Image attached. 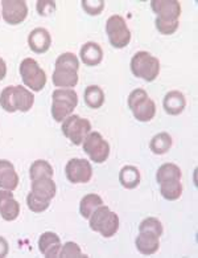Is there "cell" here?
I'll return each instance as SVG.
<instances>
[{
  "label": "cell",
  "mask_w": 198,
  "mask_h": 258,
  "mask_svg": "<svg viewBox=\"0 0 198 258\" xmlns=\"http://www.w3.org/2000/svg\"><path fill=\"white\" fill-rule=\"evenodd\" d=\"M33 103H35L33 93L22 85L7 86L0 93V106L7 113H15V111L27 113L32 109Z\"/></svg>",
  "instance_id": "6da1fadb"
},
{
  "label": "cell",
  "mask_w": 198,
  "mask_h": 258,
  "mask_svg": "<svg viewBox=\"0 0 198 258\" xmlns=\"http://www.w3.org/2000/svg\"><path fill=\"white\" fill-rule=\"evenodd\" d=\"M90 228L94 232L102 234L105 238H110L119 229V217L115 212L110 211L107 205H101L88 217Z\"/></svg>",
  "instance_id": "7a4b0ae2"
},
{
  "label": "cell",
  "mask_w": 198,
  "mask_h": 258,
  "mask_svg": "<svg viewBox=\"0 0 198 258\" xmlns=\"http://www.w3.org/2000/svg\"><path fill=\"white\" fill-rule=\"evenodd\" d=\"M131 72L135 77H139L147 82L155 81L160 73V61L145 50L135 53L131 58Z\"/></svg>",
  "instance_id": "3957f363"
},
{
  "label": "cell",
  "mask_w": 198,
  "mask_h": 258,
  "mask_svg": "<svg viewBox=\"0 0 198 258\" xmlns=\"http://www.w3.org/2000/svg\"><path fill=\"white\" fill-rule=\"evenodd\" d=\"M128 107L139 122H149L156 115V105L144 89H135L128 96Z\"/></svg>",
  "instance_id": "277c9868"
},
{
  "label": "cell",
  "mask_w": 198,
  "mask_h": 258,
  "mask_svg": "<svg viewBox=\"0 0 198 258\" xmlns=\"http://www.w3.org/2000/svg\"><path fill=\"white\" fill-rule=\"evenodd\" d=\"M106 33L110 44L117 49L127 46L131 41V31L121 15H113L107 19Z\"/></svg>",
  "instance_id": "5b68a950"
},
{
  "label": "cell",
  "mask_w": 198,
  "mask_h": 258,
  "mask_svg": "<svg viewBox=\"0 0 198 258\" xmlns=\"http://www.w3.org/2000/svg\"><path fill=\"white\" fill-rule=\"evenodd\" d=\"M20 76L24 85L32 92H41L46 85V75L33 58H24L20 64Z\"/></svg>",
  "instance_id": "8992f818"
},
{
  "label": "cell",
  "mask_w": 198,
  "mask_h": 258,
  "mask_svg": "<svg viewBox=\"0 0 198 258\" xmlns=\"http://www.w3.org/2000/svg\"><path fill=\"white\" fill-rule=\"evenodd\" d=\"M61 130L73 145L81 146L82 142L85 141V138L88 135V133L91 131V123L85 118L71 114L62 122Z\"/></svg>",
  "instance_id": "52a82bcc"
},
{
  "label": "cell",
  "mask_w": 198,
  "mask_h": 258,
  "mask_svg": "<svg viewBox=\"0 0 198 258\" xmlns=\"http://www.w3.org/2000/svg\"><path fill=\"white\" fill-rule=\"evenodd\" d=\"M82 147L91 162H95L98 164L106 162L110 156V145L109 142L103 139L98 131H90L85 141L82 142Z\"/></svg>",
  "instance_id": "ba28073f"
},
{
  "label": "cell",
  "mask_w": 198,
  "mask_h": 258,
  "mask_svg": "<svg viewBox=\"0 0 198 258\" xmlns=\"http://www.w3.org/2000/svg\"><path fill=\"white\" fill-rule=\"evenodd\" d=\"M65 175L73 184H86L91 180L92 168L90 162L81 158H74L66 163Z\"/></svg>",
  "instance_id": "9c48e42d"
},
{
  "label": "cell",
  "mask_w": 198,
  "mask_h": 258,
  "mask_svg": "<svg viewBox=\"0 0 198 258\" xmlns=\"http://www.w3.org/2000/svg\"><path fill=\"white\" fill-rule=\"evenodd\" d=\"M2 16L7 24L18 25L28 16V6L24 0H2Z\"/></svg>",
  "instance_id": "30bf717a"
},
{
  "label": "cell",
  "mask_w": 198,
  "mask_h": 258,
  "mask_svg": "<svg viewBox=\"0 0 198 258\" xmlns=\"http://www.w3.org/2000/svg\"><path fill=\"white\" fill-rule=\"evenodd\" d=\"M151 8L157 18L166 22H178L181 4L178 0H151Z\"/></svg>",
  "instance_id": "8fae6325"
},
{
  "label": "cell",
  "mask_w": 198,
  "mask_h": 258,
  "mask_svg": "<svg viewBox=\"0 0 198 258\" xmlns=\"http://www.w3.org/2000/svg\"><path fill=\"white\" fill-rule=\"evenodd\" d=\"M20 215V204L14 198L12 191L0 189V216L6 221H15Z\"/></svg>",
  "instance_id": "7c38bea8"
},
{
  "label": "cell",
  "mask_w": 198,
  "mask_h": 258,
  "mask_svg": "<svg viewBox=\"0 0 198 258\" xmlns=\"http://www.w3.org/2000/svg\"><path fill=\"white\" fill-rule=\"evenodd\" d=\"M28 45L35 53H45L52 45V36L45 28H35L28 36Z\"/></svg>",
  "instance_id": "4fadbf2b"
},
{
  "label": "cell",
  "mask_w": 198,
  "mask_h": 258,
  "mask_svg": "<svg viewBox=\"0 0 198 258\" xmlns=\"http://www.w3.org/2000/svg\"><path fill=\"white\" fill-rule=\"evenodd\" d=\"M61 240L53 232H45L39 238V250L46 258L58 257L61 250Z\"/></svg>",
  "instance_id": "5bb4252c"
},
{
  "label": "cell",
  "mask_w": 198,
  "mask_h": 258,
  "mask_svg": "<svg viewBox=\"0 0 198 258\" xmlns=\"http://www.w3.org/2000/svg\"><path fill=\"white\" fill-rule=\"evenodd\" d=\"M19 185V175L10 160L0 159V188L15 191Z\"/></svg>",
  "instance_id": "9a60e30c"
},
{
  "label": "cell",
  "mask_w": 198,
  "mask_h": 258,
  "mask_svg": "<svg viewBox=\"0 0 198 258\" xmlns=\"http://www.w3.org/2000/svg\"><path fill=\"white\" fill-rule=\"evenodd\" d=\"M135 245L142 254L152 255L159 250L160 237L155 233H151V232H139Z\"/></svg>",
  "instance_id": "2e32d148"
},
{
  "label": "cell",
  "mask_w": 198,
  "mask_h": 258,
  "mask_svg": "<svg viewBox=\"0 0 198 258\" xmlns=\"http://www.w3.org/2000/svg\"><path fill=\"white\" fill-rule=\"evenodd\" d=\"M163 106L169 115H180L186 106V99L181 92L172 90V92L166 93L164 97Z\"/></svg>",
  "instance_id": "e0dca14e"
},
{
  "label": "cell",
  "mask_w": 198,
  "mask_h": 258,
  "mask_svg": "<svg viewBox=\"0 0 198 258\" xmlns=\"http://www.w3.org/2000/svg\"><path fill=\"white\" fill-rule=\"evenodd\" d=\"M79 56H81L82 62L86 67H96L102 62L103 60V50L101 45L92 41L83 44L79 50Z\"/></svg>",
  "instance_id": "ac0fdd59"
},
{
  "label": "cell",
  "mask_w": 198,
  "mask_h": 258,
  "mask_svg": "<svg viewBox=\"0 0 198 258\" xmlns=\"http://www.w3.org/2000/svg\"><path fill=\"white\" fill-rule=\"evenodd\" d=\"M56 183L52 177H44V179L32 181V191L31 192L46 202H50L56 196Z\"/></svg>",
  "instance_id": "d6986e66"
},
{
  "label": "cell",
  "mask_w": 198,
  "mask_h": 258,
  "mask_svg": "<svg viewBox=\"0 0 198 258\" xmlns=\"http://www.w3.org/2000/svg\"><path fill=\"white\" fill-rule=\"evenodd\" d=\"M53 85L56 88H74L78 84V72L65 71V69H54L53 72Z\"/></svg>",
  "instance_id": "ffe728a7"
},
{
  "label": "cell",
  "mask_w": 198,
  "mask_h": 258,
  "mask_svg": "<svg viewBox=\"0 0 198 258\" xmlns=\"http://www.w3.org/2000/svg\"><path fill=\"white\" fill-rule=\"evenodd\" d=\"M119 183L127 189H134L140 184V171L135 166H124L119 172Z\"/></svg>",
  "instance_id": "44dd1931"
},
{
  "label": "cell",
  "mask_w": 198,
  "mask_h": 258,
  "mask_svg": "<svg viewBox=\"0 0 198 258\" xmlns=\"http://www.w3.org/2000/svg\"><path fill=\"white\" fill-rule=\"evenodd\" d=\"M172 147V137L168 133H159L149 142V150L155 155H164Z\"/></svg>",
  "instance_id": "7402d4cb"
},
{
  "label": "cell",
  "mask_w": 198,
  "mask_h": 258,
  "mask_svg": "<svg viewBox=\"0 0 198 258\" xmlns=\"http://www.w3.org/2000/svg\"><path fill=\"white\" fill-rule=\"evenodd\" d=\"M54 171L53 167L50 166L49 162L46 160L39 159L35 160L32 163V166L29 168V177L31 180H39V179H44V177H52L53 179Z\"/></svg>",
  "instance_id": "603a6c76"
},
{
  "label": "cell",
  "mask_w": 198,
  "mask_h": 258,
  "mask_svg": "<svg viewBox=\"0 0 198 258\" xmlns=\"http://www.w3.org/2000/svg\"><path fill=\"white\" fill-rule=\"evenodd\" d=\"M181 177H182V172L180 167L173 163H165L163 166H160L156 172V180L159 184L168 180H181Z\"/></svg>",
  "instance_id": "cb8c5ba5"
},
{
  "label": "cell",
  "mask_w": 198,
  "mask_h": 258,
  "mask_svg": "<svg viewBox=\"0 0 198 258\" xmlns=\"http://www.w3.org/2000/svg\"><path fill=\"white\" fill-rule=\"evenodd\" d=\"M101 205H103V200L99 195L88 194L83 196L79 203V213L83 219H88L91 213Z\"/></svg>",
  "instance_id": "d4e9b609"
},
{
  "label": "cell",
  "mask_w": 198,
  "mask_h": 258,
  "mask_svg": "<svg viewBox=\"0 0 198 258\" xmlns=\"http://www.w3.org/2000/svg\"><path fill=\"white\" fill-rule=\"evenodd\" d=\"M160 194L168 202L178 200L182 195V184L181 180H168L160 183Z\"/></svg>",
  "instance_id": "484cf974"
},
{
  "label": "cell",
  "mask_w": 198,
  "mask_h": 258,
  "mask_svg": "<svg viewBox=\"0 0 198 258\" xmlns=\"http://www.w3.org/2000/svg\"><path fill=\"white\" fill-rule=\"evenodd\" d=\"M85 103L90 109H99L105 103V93L99 86L90 85L85 89Z\"/></svg>",
  "instance_id": "4316f807"
},
{
  "label": "cell",
  "mask_w": 198,
  "mask_h": 258,
  "mask_svg": "<svg viewBox=\"0 0 198 258\" xmlns=\"http://www.w3.org/2000/svg\"><path fill=\"white\" fill-rule=\"evenodd\" d=\"M74 109L75 106L71 105V103L61 101V99H53V102H52V115H53V119L56 122L62 123L69 115L73 114Z\"/></svg>",
  "instance_id": "83f0119b"
},
{
  "label": "cell",
  "mask_w": 198,
  "mask_h": 258,
  "mask_svg": "<svg viewBox=\"0 0 198 258\" xmlns=\"http://www.w3.org/2000/svg\"><path fill=\"white\" fill-rule=\"evenodd\" d=\"M54 69H65V71H74L78 72L79 69V61L77 56L71 52H66L58 56L54 64Z\"/></svg>",
  "instance_id": "f1b7e54d"
},
{
  "label": "cell",
  "mask_w": 198,
  "mask_h": 258,
  "mask_svg": "<svg viewBox=\"0 0 198 258\" xmlns=\"http://www.w3.org/2000/svg\"><path fill=\"white\" fill-rule=\"evenodd\" d=\"M139 232H151V233H155L160 237L163 234V224L156 217H148L140 223Z\"/></svg>",
  "instance_id": "f546056e"
},
{
  "label": "cell",
  "mask_w": 198,
  "mask_h": 258,
  "mask_svg": "<svg viewBox=\"0 0 198 258\" xmlns=\"http://www.w3.org/2000/svg\"><path fill=\"white\" fill-rule=\"evenodd\" d=\"M27 205H28V208L35 213H41L44 211L49 208L50 202H46V200H43V199L37 198L35 194H31L27 196Z\"/></svg>",
  "instance_id": "4dcf8cb0"
},
{
  "label": "cell",
  "mask_w": 198,
  "mask_h": 258,
  "mask_svg": "<svg viewBox=\"0 0 198 258\" xmlns=\"http://www.w3.org/2000/svg\"><path fill=\"white\" fill-rule=\"evenodd\" d=\"M52 98L61 99V101L69 102L71 105H74L75 107L78 105V96L73 89H56L53 94H52Z\"/></svg>",
  "instance_id": "1f68e13d"
},
{
  "label": "cell",
  "mask_w": 198,
  "mask_h": 258,
  "mask_svg": "<svg viewBox=\"0 0 198 258\" xmlns=\"http://www.w3.org/2000/svg\"><path fill=\"white\" fill-rule=\"evenodd\" d=\"M82 8L90 16H98L105 10V0H82Z\"/></svg>",
  "instance_id": "d6a6232c"
},
{
  "label": "cell",
  "mask_w": 198,
  "mask_h": 258,
  "mask_svg": "<svg viewBox=\"0 0 198 258\" xmlns=\"http://www.w3.org/2000/svg\"><path fill=\"white\" fill-rule=\"evenodd\" d=\"M58 257L62 258H78V257H83L82 255V250L79 245L73 242V241H67L65 242L62 246H61L60 255Z\"/></svg>",
  "instance_id": "836d02e7"
},
{
  "label": "cell",
  "mask_w": 198,
  "mask_h": 258,
  "mask_svg": "<svg viewBox=\"0 0 198 258\" xmlns=\"http://www.w3.org/2000/svg\"><path fill=\"white\" fill-rule=\"evenodd\" d=\"M155 24H156V28L159 31L161 35H173L176 32L177 29H178V25L180 23L178 22H166V20H161V19L156 18L155 20Z\"/></svg>",
  "instance_id": "e575fe53"
},
{
  "label": "cell",
  "mask_w": 198,
  "mask_h": 258,
  "mask_svg": "<svg viewBox=\"0 0 198 258\" xmlns=\"http://www.w3.org/2000/svg\"><path fill=\"white\" fill-rule=\"evenodd\" d=\"M36 10L41 16H49L56 11V2L54 0H39L36 4Z\"/></svg>",
  "instance_id": "d590c367"
},
{
  "label": "cell",
  "mask_w": 198,
  "mask_h": 258,
  "mask_svg": "<svg viewBox=\"0 0 198 258\" xmlns=\"http://www.w3.org/2000/svg\"><path fill=\"white\" fill-rule=\"evenodd\" d=\"M8 251H10V245L4 237H0V258L7 257Z\"/></svg>",
  "instance_id": "8d00e7d4"
},
{
  "label": "cell",
  "mask_w": 198,
  "mask_h": 258,
  "mask_svg": "<svg viewBox=\"0 0 198 258\" xmlns=\"http://www.w3.org/2000/svg\"><path fill=\"white\" fill-rule=\"evenodd\" d=\"M7 76V64H6V61L0 57V81L4 80Z\"/></svg>",
  "instance_id": "74e56055"
}]
</instances>
